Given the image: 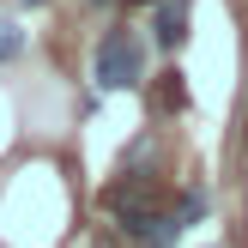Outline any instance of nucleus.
I'll use <instances>...</instances> for the list:
<instances>
[{"instance_id": "1", "label": "nucleus", "mask_w": 248, "mask_h": 248, "mask_svg": "<svg viewBox=\"0 0 248 248\" xmlns=\"http://www.w3.org/2000/svg\"><path fill=\"white\" fill-rule=\"evenodd\" d=\"M97 91H133V85H145V36L133 31V24H115V31L97 36Z\"/></svg>"}, {"instance_id": "2", "label": "nucleus", "mask_w": 248, "mask_h": 248, "mask_svg": "<svg viewBox=\"0 0 248 248\" xmlns=\"http://www.w3.org/2000/svg\"><path fill=\"white\" fill-rule=\"evenodd\" d=\"M188 18H194V0H157V18H152V43L164 55H176L188 43Z\"/></svg>"}, {"instance_id": "3", "label": "nucleus", "mask_w": 248, "mask_h": 248, "mask_svg": "<svg viewBox=\"0 0 248 248\" xmlns=\"http://www.w3.org/2000/svg\"><path fill=\"white\" fill-rule=\"evenodd\" d=\"M24 55V31L12 18H0V67H6V61H18Z\"/></svg>"}, {"instance_id": "4", "label": "nucleus", "mask_w": 248, "mask_h": 248, "mask_svg": "<svg viewBox=\"0 0 248 248\" xmlns=\"http://www.w3.org/2000/svg\"><path fill=\"white\" fill-rule=\"evenodd\" d=\"M200 212H206V194H200V188H188V200H182V218H176V230H182V224H194Z\"/></svg>"}, {"instance_id": "5", "label": "nucleus", "mask_w": 248, "mask_h": 248, "mask_svg": "<svg viewBox=\"0 0 248 248\" xmlns=\"http://www.w3.org/2000/svg\"><path fill=\"white\" fill-rule=\"evenodd\" d=\"M121 6H157V0H121Z\"/></svg>"}, {"instance_id": "6", "label": "nucleus", "mask_w": 248, "mask_h": 248, "mask_svg": "<svg viewBox=\"0 0 248 248\" xmlns=\"http://www.w3.org/2000/svg\"><path fill=\"white\" fill-rule=\"evenodd\" d=\"M18 6H48V0H18Z\"/></svg>"}, {"instance_id": "7", "label": "nucleus", "mask_w": 248, "mask_h": 248, "mask_svg": "<svg viewBox=\"0 0 248 248\" xmlns=\"http://www.w3.org/2000/svg\"><path fill=\"white\" fill-rule=\"evenodd\" d=\"M91 6H109V0H91Z\"/></svg>"}]
</instances>
